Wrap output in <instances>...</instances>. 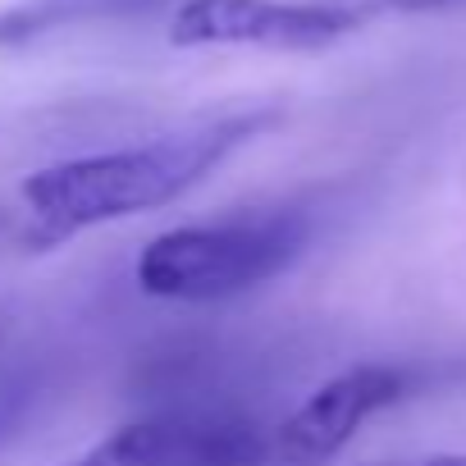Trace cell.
<instances>
[{
    "label": "cell",
    "mask_w": 466,
    "mask_h": 466,
    "mask_svg": "<svg viewBox=\"0 0 466 466\" xmlns=\"http://www.w3.org/2000/svg\"><path fill=\"white\" fill-rule=\"evenodd\" d=\"M334 10H343L357 28L375 24V19H407V15H448V10H466V0H329Z\"/></svg>",
    "instance_id": "cell-7"
},
{
    "label": "cell",
    "mask_w": 466,
    "mask_h": 466,
    "mask_svg": "<svg viewBox=\"0 0 466 466\" xmlns=\"http://www.w3.org/2000/svg\"><path fill=\"white\" fill-rule=\"evenodd\" d=\"M311 243L302 210H243L165 228L137 252L133 279L160 302H219L279 279Z\"/></svg>",
    "instance_id": "cell-2"
},
{
    "label": "cell",
    "mask_w": 466,
    "mask_h": 466,
    "mask_svg": "<svg viewBox=\"0 0 466 466\" xmlns=\"http://www.w3.org/2000/svg\"><path fill=\"white\" fill-rule=\"evenodd\" d=\"M110 0H24V5H0V46H24L60 24L101 15Z\"/></svg>",
    "instance_id": "cell-6"
},
{
    "label": "cell",
    "mask_w": 466,
    "mask_h": 466,
    "mask_svg": "<svg viewBox=\"0 0 466 466\" xmlns=\"http://www.w3.org/2000/svg\"><path fill=\"white\" fill-rule=\"evenodd\" d=\"M402 393H407V375L380 361H366V366H352L325 380L270 434V461L275 466H329L357 439V430L375 411L393 407Z\"/></svg>",
    "instance_id": "cell-5"
},
{
    "label": "cell",
    "mask_w": 466,
    "mask_h": 466,
    "mask_svg": "<svg viewBox=\"0 0 466 466\" xmlns=\"http://www.w3.org/2000/svg\"><path fill=\"white\" fill-rule=\"evenodd\" d=\"M348 33H357V24L329 0H183L169 19V42L183 51H325Z\"/></svg>",
    "instance_id": "cell-4"
},
{
    "label": "cell",
    "mask_w": 466,
    "mask_h": 466,
    "mask_svg": "<svg viewBox=\"0 0 466 466\" xmlns=\"http://www.w3.org/2000/svg\"><path fill=\"white\" fill-rule=\"evenodd\" d=\"M270 124H275L270 110H238L183 124L174 133H156L137 147L69 156L28 174L19 197L28 215L56 238L151 215L192 192L206 174H215L243 142H252Z\"/></svg>",
    "instance_id": "cell-1"
},
{
    "label": "cell",
    "mask_w": 466,
    "mask_h": 466,
    "mask_svg": "<svg viewBox=\"0 0 466 466\" xmlns=\"http://www.w3.org/2000/svg\"><path fill=\"white\" fill-rule=\"evenodd\" d=\"M270 434L224 407L201 411H160L128 420L96 439L65 466H266Z\"/></svg>",
    "instance_id": "cell-3"
},
{
    "label": "cell",
    "mask_w": 466,
    "mask_h": 466,
    "mask_svg": "<svg viewBox=\"0 0 466 466\" xmlns=\"http://www.w3.org/2000/svg\"><path fill=\"white\" fill-rule=\"evenodd\" d=\"M425 466H466V452H434Z\"/></svg>",
    "instance_id": "cell-8"
}]
</instances>
